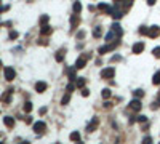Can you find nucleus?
Wrapping results in <instances>:
<instances>
[{
  "label": "nucleus",
  "mask_w": 160,
  "mask_h": 144,
  "mask_svg": "<svg viewBox=\"0 0 160 144\" xmlns=\"http://www.w3.org/2000/svg\"><path fill=\"white\" fill-rule=\"evenodd\" d=\"M15 77H16V72H15L13 67H5V79L6 80H13Z\"/></svg>",
  "instance_id": "nucleus-6"
},
{
  "label": "nucleus",
  "mask_w": 160,
  "mask_h": 144,
  "mask_svg": "<svg viewBox=\"0 0 160 144\" xmlns=\"http://www.w3.org/2000/svg\"><path fill=\"white\" fill-rule=\"evenodd\" d=\"M75 71H77V67H71V69L67 71V75H69V80H75L77 79V74H75Z\"/></svg>",
  "instance_id": "nucleus-13"
},
{
  "label": "nucleus",
  "mask_w": 160,
  "mask_h": 144,
  "mask_svg": "<svg viewBox=\"0 0 160 144\" xmlns=\"http://www.w3.org/2000/svg\"><path fill=\"white\" fill-rule=\"evenodd\" d=\"M51 32H53V29H51L48 24H43V26L40 27V34H42V35H50Z\"/></svg>",
  "instance_id": "nucleus-10"
},
{
  "label": "nucleus",
  "mask_w": 160,
  "mask_h": 144,
  "mask_svg": "<svg viewBox=\"0 0 160 144\" xmlns=\"http://www.w3.org/2000/svg\"><path fill=\"white\" fill-rule=\"evenodd\" d=\"M152 53H154V56H155V58H160V46L154 48V50H152Z\"/></svg>",
  "instance_id": "nucleus-29"
},
{
  "label": "nucleus",
  "mask_w": 160,
  "mask_h": 144,
  "mask_svg": "<svg viewBox=\"0 0 160 144\" xmlns=\"http://www.w3.org/2000/svg\"><path fill=\"white\" fill-rule=\"evenodd\" d=\"M83 37H85V32H83V31L77 32V38H83Z\"/></svg>",
  "instance_id": "nucleus-36"
},
{
  "label": "nucleus",
  "mask_w": 160,
  "mask_h": 144,
  "mask_svg": "<svg viewBox=\"0 0 160 144\" xmlns=\"http://www.w3.org/2000/svg\"><path fill=\"white\" fill-rule=\"evenodd\" d=\"M74 88H75L74 83H69V85H67V88H66V91H69V93H71V91H74Z\"/></svg>",
  "instance_id": "nucleus-34"
},
{
  "label": "nucleus",
  "mask_w": 160,
  "mask_h": 144,
  "mask_svg": "<svg viewBox=\"0 0 160 144\" xmlns=\"http://www.w3.org/2000/svg\"><path fill=\"white\" fill-rule=\"evenodd\" d=\"M16 37H18V32H16V31H11V32H10V38H16Z\"/></svg>",
  "instance_id": "nucleus-35"
},
{
  "label": "nucleus",
  "mask_w": 160,
  "mask_h": 144,
  "mask_svg": "<svg viewBox=\"0 0 160 144\" xmlns=\"http://www.w3.org/2000/svg\"><path fill=\"white\" fill-rule=\"evenodd\" d=\"M110 16L114 18V19H120L122 16H123V11H120V10H117V6H115V8H114V13H112Z\"/></svg>",
  "instance_id": "nucleus-16"
},
{
  "label": "nucleus",
  "mask_w": 160,
  "mask_h": 144,
  "mask_svg": "<svg viewBox=\"0 0 160 144\" xmlns=\"http://www.w3.org/2000/svg\"><path fill=\"white\" fill-rule=\"evenodd\" d=\"M85 64H87V58L82 56V58H79V59H77V63H75V67H77V69H83Z\"/></svg>",
  "instance_id": "nucleus-11"
},
{
  "label": "nucleus",
  "mask_w": 160,
  "mask_h": 144,
  "mask_svg": "<svg viewBox=\"0 0 160 144\" xmlns=\"http://www.w3.org/2000/svg\"><path fill=\"white\" fill-rule=\"evenodd\" d=\"M147 3H149V5H150V6H152V5H154V3H155V0H147Z\"/></svg>",
  "instance_id": "nucleus-42"
},
{
  "label": "nucleus",
  "mask_w": 160,
  "mask_h": 144,
  "mask_svg": "<svg viewBox=\"0 0 160 144\" xmlns=\"http://www.w3.org/2000/svg\"><path fill=\"white\" fill-rule=\"evenodd\" d=\"M88 94H90V90H88V88H85V86H83V88H82V96H85V98H87Z\"/></svg>",
  "instance_id": "nucleus-33"
},
{
  "label": "nucleus",
  "mask_w": 160,
  "mask_h": 144,
  "mask_svg": "<svg viewBox=\"0 0 160 144\" xmlns=\"http://www.w3.org/2000/svg\"><path fill=\"white\" fill-rule=\"evenodd\" d=\"M122 3H123V0H114V5H115V6H119V5H122Z\"/></svg>",
  "instance_id": "nucleus-38"
},
{
  "label": "nucleus",
  "mask_w": 160,
  "mask_h": 144,
  "mask_svg": "<svg viewBox=\"0 0 160 144\" xmlns=\"http://www.w3.org/2000/svg\"><path fill=\"white\" fill-rule=\"evenodd\" d=\"M101 34H102V29L98 26V27H95V31H93V37H96V38H99L101 37Z\"/></svg>",
  "instance_id": "nucleus-22"
},
{
  "label": "nucleus",
  "mask_w": 160,
  "mask_h": 144,
  "mask_svg": "<svg viewBox=\"0 0 160 144\" xmlns=\"http://www.w3.org/2000/svg\"><path fill=\"white\" fill-rule=\"evenodd\" d=\"M24 111H26V112H31V111H32V104H31V102H26V104H24Z\"/></svg>",
  "instance_id": "nucleus-28"
},
{
  "label": "nucleus",
  "mask_w": 160,
  "mask_h": 144,
  "mask_svg": "<svg viewBox=\"0 0 160 144\" xmlns=\"http://www.w3.org/2000/svg\"><path fill=\"white\" fill-rule=\"evenodd\" d=\"M147 31H149V29H147L146 26H143V27L139 29V34H141V35H146V34H147Z\"/></svg>",
  "instance_id": "nucleus-32"
},
{
  "label": "nucleus",
  "mask_w": 160,
  "mask_h": 144,
  "mask_svg": "<svg viewBox=\"0 0 160 144\" xmlns=\"http://www.w3.org/2000/svg\"><path fill=\"white\" fill-rule=\"evenodd\" d=\"M110 90H107V88H104V90H102V93H101V96H102V98H104V99H107V98H110Z\"/></svg>",
  "instance_id": "nucleus-25"
},
{
  "label": "nucleus",
  "mask_w": 160,
  "mask_h": 144,
  "mask_svg": "<svg viewBox=\"0 0 160 144\" xmlns=\"http://www.w3.org/2000/svg\"><path fill=\"white\" fill-rule=\"evenodd\" d=\"M104 107H106V109H110V107H112V104H110V102H106V104H104Z\"/></svg>",
  "instance_id": "nucleus-40"
},
{
  "label": "nucleus",
  "mask_w": 160,
  "mask_h": 144,
  "mask_svg": "<svg viewBox=\"0 0 160 144\" xmlns=\"http://www.w3.org/2000/svg\"><path fill=\"white\" fill-rule=\"evenodd\" d=\"M98 123H99V120H98V119L95 117V119H93V120H91V122L88 123V127H87V131H88V133H91V131H95V130L98 128Z\"/></svg>",
  "instance_id": "nucleus-7"
},
{
  "label": "nucleus",
  "mask_w": 160,
  "mask_h": 144,
  "mask_svg": "<svg viewBox=\"0 0 160 144\" xmlns=\"http://www.w3.org/2000/svg\"><path fill=\"white\" fill-rule=\"evenodd\" d=\"M114 37H117V34L114 32V31H112V29H110V31L107 32V35H106V42H110L112 40V38H114Z\"/></svg>",
  "instance_id": "nucleus-21"
},
{
  "label": "nucleus",
  "mask_w": 160,
  "mask_h": 144,
  "mask_svg": "<svg viewBox=\"0 0 160 144\" xmlns=\"http://www.w3.org/2000/svg\"><path fill=\"white\" fill-rule=\"evenodd\" d=\"M112 61H120V56L115 54V56H112Z\"/></svg>",
  "instance_id": "nucleus-39"
},
{
  "label": "nucleus",
  "mask_w": 160,
  "mask_h": 144,
  "mask_svg": "<svg viewBox=\"0 0 160 144\" xmlns=\"http://www.w3.org/2000/svg\"><path fill=\"white\" fill-rule=\"evenodd\" d=\"M147 35H149L150 38L158 37V35H160V27H158V26H150L149 31H147Z\"/></svg>",
  "instance_id": "nucleus-3"
},
{
  "label": "nucleus",
  "mask_w": 160,
  "mask_h": 144,
  "mask_svg": "<svg viewBox=\"0 0 160 144\" xmlns=\"http://www.w3.org/2000/svg\"><path fill=\"white\" fill-rule=\"evenodd\" d=\"M45 128H46L45 122H37V123H34V131H35L37 134H42V133L45 131Z\"/></svg>",
  "instance_id": "nucleus-5"
},
{
  "label": "nucleus",
  "mask_w": 160,
  "mask_h": 144,
  "mask_svg": "<svg viewBox=\"0 0 160 144\" xmlns=\"http://www.w3.org/2000/svg\"><path fill=\"white\" fill-rule=\"evenodd\" d=\"M110 29H112V31H114V32L117 34V37H120L122 34H123V32H122V29H120V24H119V23H114Z\"/></svg>",
  "instance_id": "nucleus-14"
},
{
  "label": "nucleus",
  "mask_w": 160,
  "mask_h": 144,
  "mask_svg": "<svg viewBox=\"0 0 160 144\" xmlns=\"http://www.w3.org/2000/svg\"><path fill=\"white\" fill-rule=\"evenodd\" d=\"M136 122H139V123H146V122H147V117H144V115H139V117L136 119Z\"/></svg>",
  "instance_id": "nucleus-27"
},
{
  "label": "nucleus",
  "mask_w": 160,
  "mask_h": 144,
  "mask_svg": "<svg viewBox=\"0 0 160 144\" xmlns=\"http://www.w3.org/2000/svg\"><path fill=\"white\" fill-rule=\"evenodd\" d=\"M152 83L154 85H160V71H157L154 74V79H152Z\"/></svg>",
  "instance_id": "nucleus-20"
},
{
  "label": "nucleus",
  "mask_w": 160,
  "mask_h": 144,
  "mask_svg": "<svg viewBox=\"0 0 160 144\" xmlns=\"http://www.w3.org/2000/svg\"><path fill=\"white\" fill-rule=\"evenodd\" d=\"M0 6H2V0H0Z\"/></svg>",
  "instance_id": "nucleus-44"
},
{
  "label": "nucleus",
  "mask_w": 160,
  "mask_h": 144,
  "mask_svg": "<svg viewBox=\"0 0 160 144\" xmlns=\"http://www.w3.org/2000/svg\"><path fill=\"white\" fill-rule=\"evenodd\" d=\"M135 122H136V119H135V117H131V119H130V125H133Z\"/></svg>",
  "instance_id": "nucleus-41"
},
{
  "label": "nucleus",
  "mask_w": 160,
  "mask_h": 144,
  "mask_svg": "<svg viewBox=\"0 0 160 144\" xmlns=\"http://www.w3.org/2000/svg\"><path fill=\"white\" fill-rule=\"evenodd\" d=\"M35 90L39 91V93H43V91L46 90V83H45V82H37V83H35Z\"/></svg>",
  "instance_id": "nucleus-12"
},
{
  "label": "nucleus",
  "mask_w": 160,
  "mask_h": 144,
  "mask_svg": "<svg viewBox=\"0 0 160 144\" xmlns=\"http://www.w3.org/2000/svg\"><path fill=\"white\" fill-rule=\"evenodd\" d=\"M3 123L6 125L8 128H13V125H15V119H13V117H5V119H3Z\"/></svg>",
  "instance_id": "nucleus-15"
},
{
  "label": "nucleus",
  "mask_w": 160,
  "mask_h": 144,
  "mask_svg": "<svg viewBox=\"0 0 160 144\" xmlns=\"http://www.w3.org/2000/svg\"><path fill=\"white\" fill-rule=\"evenodd\" d=\"M64 59V51L62 50H59L58 53H56V61H58V63H61Z\"/></svg>",
  "instance_id": "nucleus-24"
},
{
  "label": "nucleus",
  "mask_w": 160,
  "mask_h": 144,
  "mask_svg": "<svg viewBox=\"0 0 160 144\" xmlns=\"http://www.w3.org/2000/svg\"><path fill=\"white\" fill-rule=\"evenodd\" d=\"M157 101H158V102H160V93H158V98H157Z\"/></svg>",
  "instance_id": "nucleus-43"
},
{
  "label": "nucleus",
  "mask_w": 160,
  "mask_h": 144,
  "mask_svg": "<svg viewBox=\"0 0 160 144\" xmlns=\"http://www.w3.org/2000/svg\"><path fill=\"white\" fill-rule=\"evenodd\" d=\"M79 24H80V15L75 13V15L71 16V26H72V27H77Z\"/></svg>",
  "instance_id": "nucleus-9"
},
{
  "label": "nucleus",
  "mask_w": 160,
  "mask_h": 144,
  "mask_svg": "<svg viewBox=\"0 0 160 144\" xmlns=\"http://www.w3.org/2000/svg\"><path fill=\"white\" fill-rule=\"evenodd\" d=\"M144 142H146V144H150V142H152V138H150V136H146V138H144Z\"/></svg>",
  "instance_id": "nucleus-37"
},
{
  "label": "nucleus",
  "mask_w": 160,
  "mask_h": 144,
  "mask_svg": "<svg viewBox=\"0 0 160 144\" xmlns=\"http://www.w3.org/2000/svg\"><path fill=\"white\" fill-rule=\"evenodd\" d=\"M72 8H74V13H80V11H82V3H80V2H75Z\"/></svg>",
  "instance_id": "nucleus-23"
},
{
  "label": "nucleus",
  "mask_w": 160,
  "mask_h": 144,
  "mask_svg": "<svg viewBox=\"0 0 160 144\" xmlns=\"http://www.w3.org/2000/svg\"><path fill=\"white\" fill-rule=\"evenodd\" d=\"M133 2H135V0H123V11H128L130 6L133 5Z\"/></svg>",
  "instance_id": "nucleus-19"
},
{
  "label": "nucleus",
  "mask_w": 160,
  "mask_h": 144,
  "mask_svg": "<svg viewBox=\"0 0 160 144\" xmlns=\"http://www.w3.org/2000/svg\"><path fill=\"white\" fill-rule=\"evenodd\" d=\"M143 51H144V43L143 42H138V43L133 45V53L135 54H139V53H143Z\"/></svg>",
  "instance_id": "nucleus-8"
},
{
  "label": "nucleus",
  "mask_w": 160,
  "mask_h": 144,
  "mask_svg": "<svg viewBox=\"0 0 160 144\" xmlns=\"http://www.w3.org/2000/svg\"><path fill=\"white\" fill-rule=\"evenodd\" d=\"M0 66H2V63H0Z\"/></svg>",
  "instance_id": "nucleus-45"
},
{
  "label": "nucleus",
  "mask_w": 160,
  "mask_h": 144,
  "mask_svg": "<svg viewBox=\"0 0 160 144\" xmlns=\"http://www.w3.org/2000/svg\"><path fill=\"white\" fill-rule=\"evenodd\" d=\"M82 136H80V133L79 131H72L71 133V141H80Z\"/></svg>",
  "instance_id": "nucleus-18"
},
{
  "label": "nucleus",
  "mask_w": 160,
  "mask_h": 144,
  "mask_svg": "<svg viewBox=\"0 0 160 144\" xmlns=\"http://www.w3.org/2000/svg\"><path fill=\"white\" fill-rule=\"evenodd\" d=\"M117 45H119V38H117L115 42L109 43V45H104V46H101L99 50H98V53H99V54H104V53H107V51H112V50H115V48H117Z\"/></svg>",
  "instance_id": "nucleus-1"
},
{
  "label": "nucleus",
  "mask_w": 160,
  "mask_h": 144,
  "mask_svg": "<svg viewBox=\"0 0 160 144\" xmlns=\"http://www.w3.org/2000/svg\"><path fill=\"white\" fill-rule=\"evenodd\" d=\"M48 19H50L48 16H46V15H43V16L40 18V24H42V26H43V24H46V23H48Z\"/></svg>",
  "instance_id": "nucleus-26"
},
{
  "label": "nucleus",
  "mask_w": 160,
  "mask_h": 144,
  "mask_svg": "<svg viewBox=\"0 0 160 144\" xmlns=\"http://www.w3.org/2000/svg\"><path fill=\"white\" fill-rule=\"evenodd\" d=\"M69 101H71V93L67 91V93H66V94L62 96V99H61V104H62V106H67V102H69Z\"/></svg>",
  "instance_id": "nucleus-17"
},
{
  "label": "nucleus",
  "mask_w": 160,
  "mask_h": 144,
  "mask_svg": "<svg viewBox=\"0 0 160 144\" xmlns=\"http://www.w3.org/2000/svg\"><path fill=\"white\" fill-rule=\"evenodd\" d=\"M77 86H79V88H83V86H85V80L79 79V80H77Z\"/></svg>",
  "instance_id": "nucleus-31"
},
{
  "label": "nucleus",
  "mask_w": 160,
  "mask_h": 144,
  "mask_svg": "<svg viewBox=\"0 0 160 144\" xmlns=\"http://www.w3.org/2000/svg\"><path fill=\"white\" fill-rule=\"evenodd\" d=\"M141 107H143V104H141L139 98H136V99H133V101L130 102V109H131V111H135V112H139V111H141Z\"/></svg>",
  "instance_id": "nucleus-4"
},
{
  "label": "nucleus",
  "mask_w": 160,
  "mask_h": 144,
  "mask_svg": "<svg viewBox=\"0 0 160 144\" xmlns=\"http://www.w3.org/2000/svg\"><path fill=\"white\" fill-rule=\"evenodd\" d=\"M114 75H115V69H114V67H106V69L101 71V77H102V79H114Z\"/></svg>",
  "instance_id": "nucleus-2"
},
{
  "label": "nucleus",
  "mask_w": 160,
  "mask_h": 144,
  "mask_svg": "<svg viewBox=\"0 0 160 144\" xmlns=\"http://www.w3.org/2000/svg\"><path fill=\"white\" fill-rule=\"evenodd\" d=\"M135 96H136V98H143L144 91H143V90H136V91H135Z\"/></svg>",
  "instance_id": "nucleus-30"
}]
</instances>
